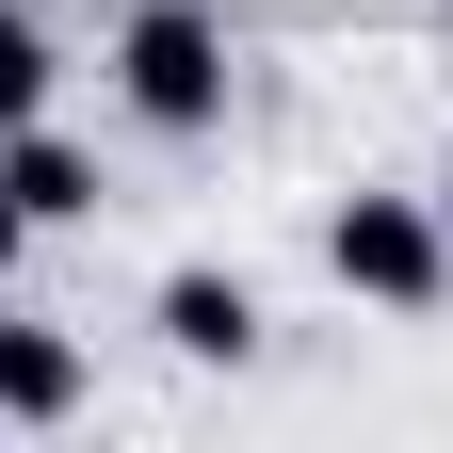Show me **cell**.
Returning a JSON list of instances; mask_svg holds the SVG:
<instances>
[{
	"label": "cell",
	"mask_w": 453,
	"mask_h": 453,
	"mask_svg": "<svg viewBox=\"0 0 453 453\" xmlns=\"http://www.w3.org/2000/svg\"><path fill=\"white\" fill-rule=\"evenodd\" d=\"M65 405H81V357L33 340V324H0V421H65Z\"/></svg>",
	"instance_id": "cell-5"
},
{
	"label": "cell",
	"mask_w": 453,
	"mask_h": 453,
	"mask_svg": "<svg viewBox=\"0 0 453 453\" xmlns=\"http://www.w3.org/2000/svg\"><path fill=\"white\" fill-rule=\"evenodd\" d=\"M162 340H179V357H243V340H259L243 275H162Z\"/></svg>",
	"instance_id": "cell-4"
},
{
	"label": "cell",
	"mask_w": 453,
	"mask_h": 453,
	"mask_svg": "<svg viewBox=\"0 0 453 453\" xmlns=\"http://www.w3.org/2000/svg\"><path fill=\"white\" fill-rule=\"evenodd\" d=\"M0 195H17L33 226H81V211H97V162L49 130V113H17V130H0Z\"/></svg>",
	"instance_id": "cell-3"
},
{
	"label": "cell",
	"mask_w": 453,
	"mask_h": 453,
	"mask_svg": "<svg viewBox=\"0 0 453 453\" xmlns=\"http://www.w3.org/2000/svg\"><path fill=\"white\" fill-rule=\"evenodd\" d=\"M17 243H33V211H17V195H0V275H17Z\"/></svg>",
	"instance_id": "cell-7"
},
{
	"label": "cell",
	"mask_w": 453,
	"mask_h": 453,
	"mask_svg": "<svg viewBox=\"0 0 453 453\" xmlns=\"http://www.w3.org/2000/svg\"><path fill=\"white\" fill-rule=\"evenodd\" d=\"M17 113H49V33L0 17V130H17Z\"/></svg>",
	"instance_id": "cell-6"
},
{
	"label": "cell",
	"mask_w": 453,
	"mask_h": 453,
	"mask_svg": "<svg viewBox=\"0 0 453 453\" xmlns=\"http://www.w3.org/2000/svg\"><path fill=\"white\" fill-rule=\"evenodd\" d=\"M324 259H340V292H372V308H421L437 292V226L405 195H357V211L324 226Z\"/></svg>",
	"instance_id": "cell-2"
},
{
	"label": "cell",
	"mask_w": 453,
	"mask_h": 453,
	"mask_svg": "<svg viewBox=\"0 0 453 453\" xmlns=\"http://www.w3.org/2000/svg\"><path fill=\"white\" fill-rule=\"evenodd\" d=\"M113 65H130V113H146V130H211V113H226V33L195 17V0H146Z\"/></svg>",
	"instance_id": "cell-1"
}]
</instances>
